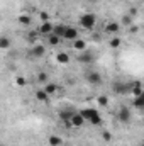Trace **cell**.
Returning a JSON list of instances; mask_svg holds the SVG:
<instances>
[{
	"label": "cell",
	"mask_w": 144,
	"mask_h": 146,
	"mask_svg": "<svg viewBox=\"0 0 144 146\" xmlns=\"http://www.w3.org/2000/svg\"><path fill=\"white\" fill-rule=\"evenodd\" d=\"M80 114L85 117V121H88V122L93 124V126H100V124H102V117H100V114L95 109H81Z\"/></svg>",
	"instance_id": "6da1fadb"
},
{
	"label": "cell",
	"mask_w": 144,
	"mask_h": 146,
	"mask_svg": "<svg viewBox=\"0 0 144 146\" xmlns=\"http://www.w3.org/2000/svg\"><path fill=\"white\" fill-rule=\"evenodd\" d=\"M78 24H80L83 29H93L95 24H97V17H95V14H90V12L81 14L80 19H78Z\"/></svg>",
	"instance_id": "7a4b0ae2"
},
{
	"label": "cell",
	"mask_w": 144,
	"mask_h": 146,
	"mask_svg": "<svg viewBox=\"0 0 144 146\" xmlns=\"http://www.w3.org/2000/svg\"><path fill=\"white\" fill-rule=\"evenodd\" d=\"M85 78H87V82L90 85H100L102 83V75L97 73V72H88L85 75Z\"/></svg>",
	"instance_id": "3957f363"
},
{
	"label": "cell",
	"mask_w": 144,
	"mask_h": 146,
	"mask_svg": "<svg viewBox=\"0 0 144 146\" xmlns=\"http://www.w3.org/2000/svg\"><path fill=\"white\" fill-rule=\"evenodd\" d=\"M117 117H119V121H120L122 124H127V122L131 121V110H129V107L122 106V107L119 109V114H117Z\"/></svg>",
	"instance_id": "277c9868"
},
{
	"label": "cell",
	"mask_w": 144,
	"mask_h": 146,
	"mask_svg": "<svg viewBox=\"0 0 144 146\" xmlns=\"http://www.w3.org/2000/svg\"><path fill=\"white\" fill-rule=\"evenodd\" d=\"M78 63H83V65H90V63H93L95 61V56L92 54V53H88V51H81V54H78Z\"/></svg>",
	"instance_id": "5b68a950"
},
{
	"label": "cell",
	"mask_w": 144,
	"mask_h": 146,
	"mask_svg": "<svg viewBox=\"0 0 144 146\" xmlns=\"http://www.w3.org/2000/svg\"><path fill=\"white\" fill-rule=\"evenodd\" d=\"M53 31H54V26L51 24V22H42L41 26H39V34L41 36H49V34H53Z\"/></svg>",
	"instance_id": "8992f818"
},
{
	"label": "cell",
	"mask_w": 144,
	"mask_h": 146,
	"mask_svg": "<svg viewBox=\"0 0 144 146\" xmlns=\"http://www.w3.org/2000/svg\"><path fill=\"white\" fill-rule=\"evenodd\" d=\"M46 54V48L44 46H41V44H34L32 46V49H31V56L32 58H42Z\"/></svg>",
	"instance_id": "52a82bcc"
},
{
	"label": "cell",
	"mask_w": 144,
	"mask_h": 146,
	"mask_svg": "<svg viewBox=\"0 0 144 146\" xmlns=\"http://www.w3.org/2000/svg\"><path fill=\"white\" fill-rule=\"evenodd\" d=\"M63 39H66V41H75V39H78V31L71 27V26H66V31H65V36Z\"/></svg>",
	"instance_id": "ba28073f"
},
{
	"label": "cell",
	"mask_w": 144,
	"mask_h": 146,
	"mask_svg": "<svg viewBox=\"0 0 144 146\" xmlns=\"http://www.w3.org/2000/svg\"><path fill=\"white\" fill-rule=\"evenodd\" d=\"M83 124H85V117L80 112H75L71 117V126L73 127H83Z\"/></svg>",
	"instance_id": "9c48e42d"
},
{
	"label": "cell",
	"mask_w": 144,
	"mask_h": 146,
	"mask_svg": "<svg viewBox=\"0 0 144 146\" xmlns=\"http://www.w3.org/2000/svg\"><path fill=\"white\" fill-rule=\"evenodd\" d=\"M131 94H132L134 97L143 95V83H141V82H132V83H131Z\"/></svg>",
	"instance_id": "30bf717a"
},
{
	"label": "cell",
	"mask_w": 144,
	"mask_h": 146,
	"mask_svg": "<svg viewBox=\"0 0 144 146\" xmlns=\"http://www.w3.org/2000/svg\"><path fill=\"white\" fill-rule=\"evenodd\" d=\"M119 31H120V26L117 22H108L105 26V33H108V34H117Z\"/></svg>",
	"instance_id": "8fae6325"
},
{
	"label": "cell",
	"mask_w": 144,
	"mask_h": 146,
	"mask_svg": "<svg viewBox=\"0 0 144 146\" xmlns=\"http://www.w3.org/2000/svg\"><path fill=\"white\" fill-rule=\"evenodd\" d=\"M114 90L117 94H126V92H131V85H127V83H115Z\"/></svg>",
	"instance_id": "7c38bea8"
},
{
	"label": "cell",
	"mask_w": 144,
	"mask_h": 146,
	"mask_svg": "<svg viewBox=\"0 0 144 146\" xmlns=\"http://www.w3.org/2000/svg\"><path fill=\"white\" fill-rule=\"evenodd\" d=\"M36 99L39 100V102H44V104H46V102H49V94H48L44 88H42V90H37L36 92Z\"/></svg>",
	"instance_id": "4fadbf2b"
},
{
	"label": "cell",
	"mask_w": 144,
	"mask_h": 146,
	"mask_svg": "<svg viewBox=\"0 0 144 146\" xmlns=\"http://www.w3.org/2000/svg\"><path fill=\"white\" fill-rule=\"evenodd\" d=\"M73 49H76V51H85V49H87V42H85L83 39H75V41H73Z\"/></svg>",
	"instance_id": "5bb4252c"
},
{
	"label": "cell",
	"mask_w": 144,
	"mask_h": 146,
	"mask_svg": "<svg viewBox=\"0 0 144 146\" xmlns=\"http://www.w3.org/2000/svg\"><path fill=\"white\" fill-rule=\"evenodd\" d=\"M56 61H58L59 65H68V63H70V56H68L66 53H58V54H56Z\"/></svg>",
	"instance_id": "9a60e30c"
},
{
	"label": "cell",
	"mask_w": 144,
	"mask_h": 146,
	"mask_svg": "<svg viewBox=\"0 0 144 146\" xmlns=\"http://www.w3.org/2000/svg\"><path fill=\"white\" fill-rule=\"evenodd\" d=\"M132 106H134L136 109H144V92H143V95H139V97H134V100H132Z\"/></svg>",
	"instance_id": "2e32d148"
},
{
	"label": "cell",
	"mask_w": 144,
	"mask_h": 146,
	"mask_svg": "<svg viewBox=\"0 0 144 146\" xmlns=\"http://www.w3.org/2000/svg\"><path fill=\"white\" fill-rule=\"evenodd\" d=\"M65 31H66V26H63V24H56V26H54V31H53V34H56V36L63 37V36H65Z\"/></svg>",
	"instance_id": "e0dca14e"
},
{
	"label": "cell",
	"mask_w": 144,
	"mask_h": 146,
	"mask_svg": "<svg viewBox=\"0 0 144 146\" xmlns=\"http://www.w3.org/2000/svg\"><path fill=\"white\" fill-rule=\"evenodd\" d=\"M61 39H63V37L56 36V34H49V36H48V42H49L51 46H58V44L61 42Z\"/></svg>",
	"instance_id": "ac0fdd59"
},
{
	"label": "cell",
	"mask_w": 144,
	"mask_h": 146,
	"mask_svg": "<svg viewBox=\"0 0 144 146\" xmlns=\"http://www.w3.org/2000/svg\"><path fill=\"white\" fill-rule=\"evenodd\" d=\"M48 143H49V146H61L63 145V139L59 136H49Z\"/></svg>",
	"instance_id": "d6986e66"
},
{
	"label": "cell",
	"mask_w": 144,
	"mask_h": 146,
	"mask_svg": "<svg viewBox=\"0 0 144 146\" xmlns=\"http://www.w3.org/2000/svg\"><path fill=\"white\" fill-rule=\"evenodd\" d=\"M44 90H46L49 95H53V94H56V92H58V85H56V83H46Z\"/></svg>",
	"instance_id": "ffe728a7"
},
{
	"label": "cell",
	"mask_w": 144,
	"mask_h": 146,
	"mask_svg": "<svg viewBox=\"0 0 144 146\" xmlns=\"http://www.w3.org/2000/svg\"><path fill=\"white\" fill-rule=\"evenodd\" d=\"M97 102H98L100 107H107L108 106V97L107 95H98V97H97Z\"/></svg>",
	"instance_id": "44dd1931"
},
{
	"label": "cell",
	"mask_w": 144,
	"mask_h": 146,
	"mask_svg": "<svg viewBox=\"0 0 144 146\" xmlns=\"http://www.w3.org/2000/svg\"><path fill=\"white\" fill-rule=\"evenodd\" d=\"M120 44H122V39H120V37H114V39H110V41H108V46H110V48H114V49H115V48H119Z\"/></svg>",
	"instance_id": "7402d4cb"
},
{
	"label": "cell",
	"mask_w": 144,
	"mask_h": 146,
	"mask_svg": "<svg viewBox=\"0 0 144 146\" xmlns=\"http://www.w3.org/2000/svg\"><path fill=\"white\" fill-rule=\"evenodd\" d=\"M0 48H2V49H9V48H10V39L3 36L0 39Z\"/></svg>",
	"instance_id": "603a6c76"
},
{
	"label": "cell",
	"mask_w": 144,
	"mask_h": 146,
	"mask_svg": "<svg viewBox=\"0 0 144 146\" xmlns=\"http://www.w3.org/2000/svg\"><path fill=\"white\" fill-rule=\"evenodd\" d=\"M19 24L29 26V24H31V17H29V15H20V17H19Z\"/></svg>",
	"instance_id": "cb8c5ba5"
},
{
	"label": "cell",
	"mask_w": 144,
	"mask_h": 146,
	"mask_svg": "<svg viewBox=\"0 0 144 146\" xmlns=\"http://www.w3.org/2000/svg\"><path fill=\"white\" fill-rule=\"evenodd\" d=\"M132 19H134V17H131V15H124V17H122V24L131 27V26H132Z\"/></svg>",
	"instance_id": "d4e9b609"
},
{
	"label": "cell",
	"mask_w": 144,
	"mask_h": 146,
	"mask_svg": "<svg viewBox=\"0 0 144 146\" xmlns=\"http://www.w3.org/2000/svg\"><path fill=\"white\" fill-rule=\"evenodd\" d=\"M46 80H48V73H44V72L37 73V82L39 83H46Z\"/></svg>",
	"instance_id": "484cf974"
},
{
	"label": "cell",
	"mask_w": 144,
	"mask_h": 146,
	"mask_svg": "<svg viewBox=\"0 0 144 146\" xmlns=\"http://www.w3.org/2000/svg\"><path fill=\"white\" fill-rule=\"evenodd\" d=\"M15 85H17V87H24V85H26V78L17 76V78H15Z\"/></svg>",
	"instance_id": "4316f807"
},
{
	"label": "cell",
	"mask_w": 144,
	"mask_h": 146,
	"mask_svg": "<svg viewBox=\"0 0 144 146\" xmlns=\"http://www.w3.org/2000/svg\"><path fill=\"white\" fill-rule=\"evenodd\" d=\"M102 138H104V141H112V134H110V133H108V131H104V133H102Z\"/></svg>",
	"instance_id": "83f0119b"
},
{
	"label": "cell",
	"mask_w": 144,
	"mask_h": 146,
	"mask_svg": "<svg viewBox=\"0 0 144 146\" xmlns=\"http://www.w3.org/2000/svg\"><path fill=\"white\" fill-rule=\"evenodd\" d=\"M39 17H41L42 22H49V15H48L46 12H39Z\"/></svg>",
	"instance_id": "f1b7e54d"
},
{
	"label": "cell",
	"mask_w": 144,
	"mask_h": 146,
	"mask_svg": "<svg viewBox=\"0 0 144 146\" xmlns=\"http://www.w3.org/2000/svg\"><path fill=\"white\" fill-rule=\"evenodd\" d=\"M129 15H131V17H136V15H137V9H136V7H132V9L129 10Z\"/></svg>",
	"instance_id": "f546056e"
},
{
	"label": "cell",
	"mask_w": 144,
	"mask_h": 146,
	"mask_svg": "<svg viewBox=\"0 0 144 146\" xmlns=\"http://www.w3.org/2000/svg\"><path fill=\"white\" fill-rule=\"evenodd\" d=\"M129 31H131L132 34H136V33L139 31V27H137V26H131V27H129Z\"/></svg>",
	"instance_id": "4dcf8cb0"
},
{
	"label": "cell",
	"mask_w": 144,
	"mask_h": 146,
	"mask_svg": "<svg viewBox=\"0 0 144 146\" xmlns=\"http://www.w3.org/2000/svg\"><path fill=\"white\" fill-rule=\"evenodd\" d=\"M2 146H5V145H2Z\"/></svg>",
	"instance_id": "1f68e13d"
},
{
	"label": "cell",
	"mask_w": 144,
	"mask_h": 146,
	"mask_svg": "<svg viewBox=\"0 0 144 146\" xmlns=\"http://www.w3.org/2000/svg\"><path fill=\"white\" fill-rule=\"evenodd\" d=\"M141 146H144V145H141Z\"/></svg>",
	"instance_id": "d6a6232c"
}]
</instances>
